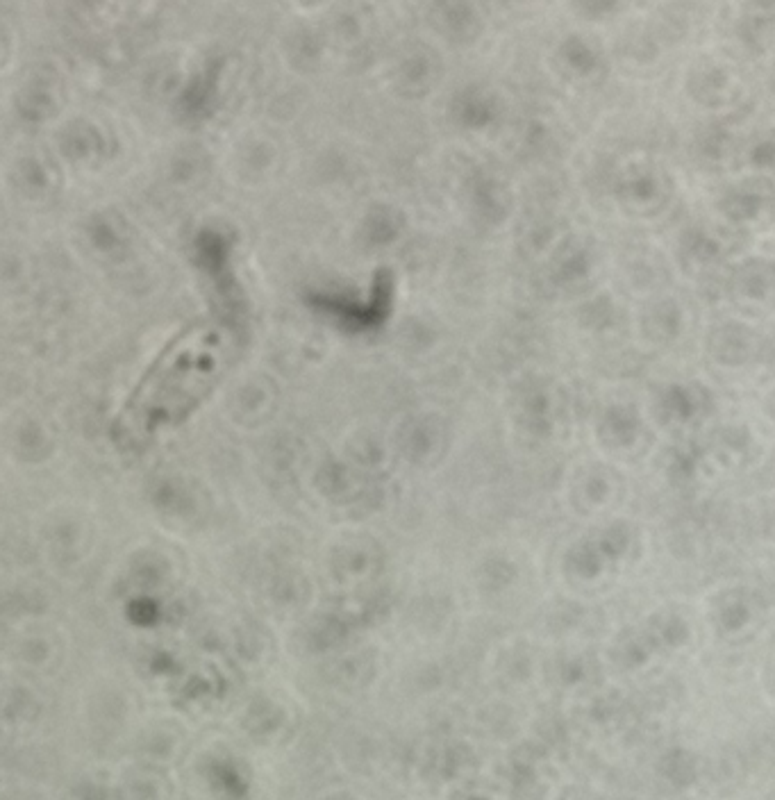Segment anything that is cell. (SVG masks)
Here are the masks:
<instances>
[{"instance_id":"obj_1","label":"cell","mask_w":775,"mask_h":800,"mask_svg":"<svg viewBox=\"0 0 775 800\" xmlns=\"http://www.w3.org/2000/svg\"><path fill=\"white\" fill-rule=\"evenodd\" d=\"M235 335L216 319H200L162 348L125 400L114 439L125 450H144L180 428L235 362Z\"/></svg>"}]
</instances>
